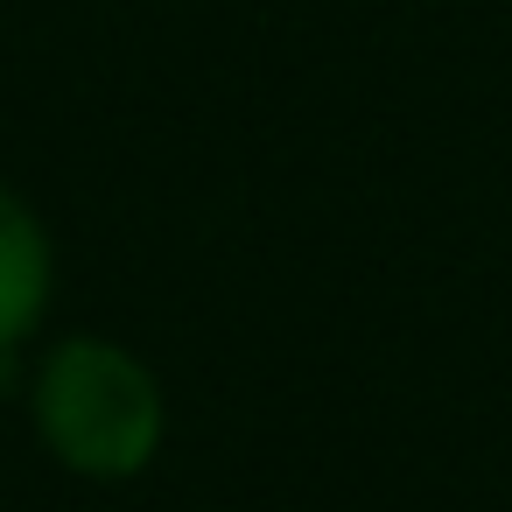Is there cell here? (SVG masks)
<instances>
[{
  "label": "cell",
  "mask_w": 512,
  "mask_h": 512,
  "mask_svg": "<svg viewBox=\"0 0 512 512\" xmlns=\"http://www.w3.org/2000/svg\"><path fill=\"white\" fill-rule=\"evenodd\" d=\"M22 407L36 449L85 484H134L169 449L162 372L106 330H57L50 344H36L22 372Z\"/></svg>",
  "instance_id": "cell-1"
},
{
  "label": "cell",
  "mask_w": 512,
  "mask_h": 512,
  "mask_svg": "<svg viewBox=\"0 0 512 512\" xmlns=\"http://www.w3.org/2000/svg\"><path fill=\"white\" fill-rule=\"evenodd\" d=\"M57 302V239L43 211L0 183V358H29Z\"/></svg>",
  "instance_id": "cell-2"
}]
</instances>
